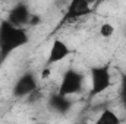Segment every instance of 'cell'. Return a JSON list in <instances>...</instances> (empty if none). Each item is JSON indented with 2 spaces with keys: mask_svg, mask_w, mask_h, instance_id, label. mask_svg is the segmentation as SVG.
Wrapping results in <instances>:
<instances>
[{
  "mask_svg": "<svg viewBox=\"0 0 126 124\" xmlns=\"http://www.w3.org/2000/svg\"><path fill=\"white\" fill-rule=\"evenodd\" d=\"M30 37L24 28L13 26L7 19L0 22V62L12 51L28 44Z\"/></svg>",
  "mask_w": 126,
  "mask_h": 124,
  "instance_id": "obj_1",
  "label": "cell"
},
{
  "mask_svg": "<svg viewBox=\"0 0 126 124\" xmlns=\"http://www.w3.org/2000/svg\"><path fill=\"white\" fill-rule=\"evenodd\" d=\"M111 85V74L110 66H95L91 69V95H100L106 92Z\"/></svg>",
  "mask_w": 126,
  "mask_h": 124,
  "instance_id": "obj_2",
  "label": "cell"
},
{
  "mask_svg": "<svg viewBox=\"0 0 126 124\" xmlns=\"http://www.w3.org/2000/svg\"><path fill=\"white\" fill-rule=\"evenodd\" d=\"M82 86H84V76H82L78 70L69 69V70H66L64 74H63L57 93L67 98L69 95L79 93L82 91Z\"/></svg>",
  "mask_w": 126,
  "mask_h": 124,
  "instance_id": "obj_3",
  "label": "cell"
},
{
  "mask_svg": "<svg viewBox=\"0 0 126 124\" xmlns=\"http://www.w3.org/2000/svg\"><path fill=\"white\" fill-rule=\"evenodd\" d=\"M93 12V7H91V3L87 1V0H72L67 7H66V12L60 19V25H64L67 22H73V21H78L87 15H90Z\"/></svg>",
  "mask_w": 126,
  "mask_h": 124,
  "instance_id": "obj_4",
  "label": "cell"
},
{
  "mask_svg": "<svg viewBox=\"0 0 126 124\" xmlns=\"http://www.w3.org/2000/svg\"><path fill=\"white\" fill-rule=\"evenodd\" d=\"M35 89H38V80L32 72H27L16 80L13 86V95L16 98H24L32 93Z\"/></svg>",
  "mask_w": 126,
  "mask_h": 124,
  "instance_id": "obj_5",
  "label": "cell"
},
{
  "mask_svg": "<svg viewBox=\"0 0 126 124\" xmlns=\"http://www.w3.org/2000/svg\"><path fill=\"white\" fill-rule=\"evenodd\" d=\"M31 12L28 9L27 4L24 3H18L16 6H13V9L9 12V16H7V21L16 26V28H24V26H28V22H30V18H31Z\"/></svg>",
  "mask_w": 126,
  "mask_h": 124,
  "instance_id": "obj_6",
  "label": "cell"
},
{
  "mask_svg": "<svg viewBox=\"0 0 126 124\" xmlns=\"http://www.w3.org/2000/svg\"><path fill=\"white\" fill-rule=\"evenodd\" d=\"M70 54V48L67 47V44L56 38L53 42H51V47H50V53H48V57H47V64H56V63L64 60L67 56Z\"/></svg>",
  "mask_w": 126,
  "mask_h": 124,
  "instance_id": "obj_7",
  "label": "cell"
},
{
  "mask_svg": "<svg viewBox=\"0 0 126 124\" xmlns=\"http://www.w3.org/2000/svg\"><path fill=\"white\" fill-rule=\"evenodd\" d=\"M50 107L51 110H54L56 112H60V114H64L69 108H70V101L66 98V96H62L59 93H53L50 96Z\"/></svg>",
  "mask_w": 126,
  "mask_h": 124,
  "instance_id": "obj_8",
  "label": "cell"
},
{
  "mask_svg": "<svg viewBox=\"0 0 126 124\" xmlns=\"http://www.w3.org/2000/svg\"><path fill=\"white\" fill-rule=\"evenodd\" d=\"M94 124H120V118H119V115H117L114 111H111V110H104V111L98 115V118L95 120Z\"/></svg>",
  "mask_w": 126,
  "mask_h": 124,
  "instance_id": "obj_9",
  "label": "cell"
},
{
  "mask_svg": "<svg viewBox=\"0 0 126 124\" xmlns=\"http://www.w3.org/2000/svg\"><path fill=\"white\" fill-rule=\"evenodd\" d=\"M98 31H100V35L103 38H111L114 35V26L111 24H109V22H104V24H101Z\"/></svg>",
  "mask_w": 126,
  "mask_h": 124,
  "instance_id": "obj_10",
  "label": "cell"
},
{
  "mask_svg": "<svg viewBox=\"0 0 126 124\" xmlns=\"http://www.w3.org/2000/svg\"><path fill=\"white\" fill-rule=\"evenodd\" d=\"M120 98L123 104H126V73L122 76V82H120Z\"/></svg>",
  "mask_w": 126,
  "mask_h": 124,
  "instance_id": "obj_11",
  "label": "cell"
},
{
  "mask_svg": "<svg viewBox=\"0 0 126 124\" xmlns=\"http://www.w3.org/2000/svg\"><path fill=\"white\" fill-rule=\"evenodd\" d=\"M40 98H41V91H40V89H35L32 93H30V95L27 96V101H28V102H35V101H38Z\"/></svg>",
  "mask_w": 126,
  "mask_h": 124,
  "instance_id": "obj_12",
  "label": "cell"
},
{
  "mask_svg": "<svg viewBox=\"0 0 126 124\" xmlns=\"http://www.w3.org/2000/svg\"><path fill=\"white\" fill-rule=\"evenodd\" d=\"M41 22V18H40V15H35V13H32L31 18H30V22H28V26H35V25H38Z\"/></svg>",
  "mask_w": 126,
  "mask_h": 124,
  "instance_id": "obj_13",
  "label": "cell"
},
{
  "mask_svg": "<svg viewBox=\"0 0 126 124\" xmlns=\"http://www.w3.org/2000/svg\"><path fill=\"white\" fill-rule=\"evenodd\" d=\"M50 73H51V70H50L48 67H46V69L43 70V73H41V79H47V77L50 76Z\"/></svg>",
  "mask_w": 126,
  "mask_h": 124,
  "instance_id": "obj_14",
  "label": "cell"
},
{
  "mask_svg": "<svg viewBox=\"0 0 126 124\" xmlns=\"http://www.w3.org/2000/svg\"><path fill=\"white\" fill-rule=\"evenodd\" d=\"M123 107H125V110H126V104H123Z\"/></svg>",
  "mask_w": 126,
  "mask_h": 124,
  "instance_id": "obj_15",
  "label": "cell"
},
{
  "mask_svg": "<svg viewBox=\"0 0 126 124\" xmlns=\"http://www.w3.org/2000/svg\"><path fill=\"white\" fill-rule=\"evenodd\" d=\"M125 35H126V26H125Z\"/></svg>",
  "mask_w": 126,
  "mask_h": 124,
  "instance_id": "obj_16",
  "label": "cell"
}]
</instances>
